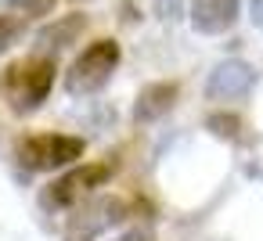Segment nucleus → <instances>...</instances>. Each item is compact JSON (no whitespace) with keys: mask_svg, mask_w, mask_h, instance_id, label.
<instances>
[{"mask_svg":"<svg viewBox=\"0 0 263 241\" xmlns=\"http://www.w3.org/2000/svg\"><path fill=\"white\" fill-rule=\"evenodd\" d=\"M238 22V0H191V26L198 33H227Z\"/></svg>","mask_w":263,"mask_h":241,"instance_id":"423d86ee","label":"nucleus"},{"mask_svg":"<svg viewBox=\"0 0 263 241\" xmlns=\"http://www.w3.org/2000/svg\"><path fill=\"white\" fill-rule=\"evenodd\" d=\"M83 140L80 137H65V133H40L18 144V162L26 169L47 173V169H62L72 166L76 158H83Z\"/></svg>","mask_w":263,"mask_h":241,"instance_id":"f03ea898","label":"nucleus"},{"mask_svg":"<svg viewBox=\"0 0 263 241\" xmlns=\"http://www.w3.org/2000/svg\"><path fill=\"white\" fill-rule=\"evenodd\" d=\"M123 202H98V205H90L87 212H83V219L80 223H72V237H80L83 234V241L87 237H94L98 230H105V227H112V223H123Z\"/></svg>","mask_w":263,"mask_h":241,"instance_id":"1a4fd4ad","label":"nucleus"},{"mask_svg":"<svg viewBox=\"0 0 263 241\" xmlns=\"http://www.w3.org/2000/svg\"><path fill=\"white\" fill-rule=\"evenodd\" d=\"M0 4H4V8H18V11L33 15V18L51 15V11H54V0H0Z\"/></svg>","mask_w":263,"mask_h":241,"instance_id":"f8f14e48","label":"nucleus"},{"mask_svg":"<svg viewBox=\"0 0 263 241\" xmlns=\"http://www.w3.org/2000/svg\"><path fill=\"white\" fill-rule=\"evenodd\" d=\"M116 65H119V44L116 40H94L72 62V69L65 72V90L76 94V97L80 94H94V90H101L112 79Z\"/></svg>","mask_w":263,"mask_h":241,"instance_id":"f257e3e1","label":"nucleus"},{"mask_svg":"<svg viewBox=\"0 0 263 241\" xmlns=\"http://www.w3.org/2000/svg\"><path fill=\"white\" fill-rule=\"evenodd\" d=\"M249 18L256 26H263V0H249Z\"/></svg>","mask_w":263,"mask_h":241,"instance_id":"ddd939ff","label":"nucleus"},{"mask_svg":"<svg viewBox=\"0 0 263 241\" xmlns=\"http://www.w3.org/2000/svg\"><path fill=\"white\" fill-rule=\"evenodd\" d=\"M72 4H90V0H72Z\"/></svg>","mask_w":263,"mask_h":241,"instance_id":"2eb2a0df","label":"nucleus"},{"mask_svg":"<svg viewBox=\"0 0 263 241\" xmlns=\"http://www.w3.org/2000/svg\"><path fill=\"white\" fill-rule=\"evenodd\" d=\"M108 176H112V166H108V162L80 166V169L65 173V176L51 187V202H54V205H72V202H80L83 194H90L94 187H101Z\"/></svg>","mask_w":263,"mask_h":241,"instance_id":"39448f33","label":"nucleus"},{"mask_svg":"<svg viewBox=\"0 0 263 241\" xmlns=\"http://www.w3.org/2000/svg\"><path fill=\"white\" fill-rule=\"evenodd\" d=\"M256 83V69L241 58H227L220 62L209 79H205V97L209 101H241Z\"/></svg>","mask_w":263,"mask_h":241,"instance_id":"20e7f679","label":"nucleus"},{"mask_svg":"<svg viewBox=\"0 0 263 241\" xmlns=\"http://www.w3.org/2000/svg\"><path fill=\"white\" fill-rule=\"evenodd\" d=\"M83 29H87V18L83 15H62V18H54L51 26H44L36 33V44L44 51H65V47H72L83 36Z\"/></svg>","mask_w":263,"mask_h":241,"instance_id":"6e6552de","label":"nucleus"},{"mask_svg":"<svg viewBox=\"0 0 263 241\" xmlns=\"http://www.w3.org/2000/svg\"><path fill=\"white\" fill-rule=\"evenodd\" d=\"M173 105H177V83H148V87L137 94L134 119H137V123H155V119H162Z\"/></svg>","mask_w":263,"mask_h":241,"instance_id":"0eeeda50","label":"nucleus"},{"mask_svg":"<svg viewBox=\"0 0 263 241\" xmlns=\"http://www.w3.org/2000/svg\"><path fill=\"white\" fill-rule=\"evenodd\" d=\"M22 18H15V15H0V54L4 51H11L15 44H18V36H22Z\"/></svg>","mask_w":263,"mask_h":241,"instance_id":"9b49d317","label":"nucleus"},{"mask_svg":"<svg viewBox=\"0 0 263 241\" xmlns=\"http://www.w3.org/2000/svg\"><path fill=\"white\" fill-rule=\"evenodd\" d=\"M51 83H54V62H47V58H36V62L8 69V87H11V97H15L18 112L40 108V101L47 97Z\"/></svg>","mask_w":263,"mask_h":241,"instance_id":"7ed1b4c3","label":"nucleus"},{"mask_svg":"<svg viewBox=\"0 0 263 241\" xmlns=\"http://www.w3.org/2000/svg\"><path fill=\"white\" fill-rule=\"evenodd\" d=\"M116 241H152L148 234H141V230H134V234H123V237H116Z\"/></svg>","mask_w":263,"mask_h":241,"instance_id":"4468645a","label":"nucleus"},{"mask_svg":"<svg viewBox=\"0 0 263 241\" xmlns=\"http://www.w3.org/2000/svg\"><path fill=\"white\" fill-rule=\"evenodd\" d=\"M205 126H209L216 137H223V140H238V137H241V119H238V115H227V112L209 115Z\"/></svg>","mask_w":263,"mask_h":241,"instance_id":"9d476101","label":"nucleus"}]
</instances>
